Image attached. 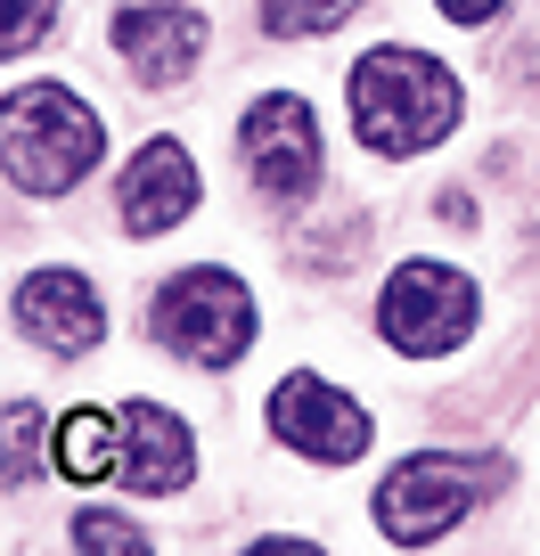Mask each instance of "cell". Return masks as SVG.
<instances>
[{"mask_svg": "<svg viewBox=\"0 0 540 556\" xmlns=\"http://www.w3.org/2000/svg\"><path fill=\"white\" fill-rule=\"evenodd\" d=\"M0 139H9V180L25 197L83 189V173H99V156H106L99 106H83L66 83H17L9 115H0Z\"/></svg>", "mask_w": 540, "mask_h": 556, "instance_id": "2", "label": "cell"}, {"mask_svg": "<svg viewBox=\"0 0 540 556\" xmlns=\"http://www.w3.org/2000/svg\"><path fill=\"white\" fill-rule=\"evenodd\" d=\"M238 156L271 205H303L319 189V123L296 90H262L238 115Z\"/></svg>", "mask_w": 540, "mask_h": 556, "instance_id": "6", "label": "cell"}, {"mask_svg": "<svg viewBox=\"0 0 540 556\" xmlns=\"http://www.w3.org/2000/svg\"><path fill=\"white\" fill-rule=\"evenodd\" d=\"M344 83H352V131H361V148L385 156V164L418 156V148H435V139L459 131L451 66H435V58L410 50V41H377Z\"/></svg>", "mask_w": 540, "mask_h": 556, "instance_id": "1", "label": "cell"}, {"mask_svg": "<svg viewBox=\"0 0 540 556\" xmlns=\"http://www.w3.org/2000/svg\"><path fill=\"white\" fill-rule=\"evenodd\" d=\"M156 344L189 368H238L246 344H254V295H246L229 270H180L156 287Z\"/></svg>", "mask_w": 540, "mask_h": 556, "instance_id": "4", "label": "cell"}, {"mask_svg": "<svg viewBox=\"0 0 540 556\" xmlns=\"http://www.w3.org/2000/svg\"><path fill=\"white\" fill-rule=\"evenodd\" d=\"M17 328L58 361H83V352L106 344V303L83 270H34L17 278Z\"/></svg>", "mask_w": 540, "mask_h": 556, "instance_id": "8", "label": "cell"}, {"mask_svg": "<svg viewBox=\"0 0 540 556\" xmlns=\"http://www.w3.org/2000/svg\"><path fill=\"white\" fill-rule=\"evenodd\" d=\"M507 491V458L500 451H418L401 458L377 483V532L401 548H426V540L459 532L484 500Z\"/></svg>", "mask_w": 540, "mask_h": 556, "instance_id": "3", "label": "cell"}, {"mask_svg": "<svg viewBox=\"0 0 540 556\" xmlns=\"http://www.w3.org/2000/svg\"><path fill=\"white\" fill-rule=\"evenodd\" d=\"M115 58L131 66V83L173 90V83H189L197 58H205V17H197V9H173V0H140V9L115 17Z\"/></svg>", "mask_w": 540, "mask_h": 556, "instance_id": "10", "label": "cell"}, {"mask_svg": "<svg viewBox=\"0 0 540 556\" xmlns=\"http://www.w3.org/2000/svg\"><path fill=\"white\" fill-rule=\"evenodd\" d=\"M197 213V164L180 139H148L140 156L123 164L115 180V222L123 238H164L173 222H189Z\"/></svg>", "mask_w": 540, "mask_h": 556, "instance_id": "9", "label": "cell"}, {"mask_svg": "<svg viewBox=\"0 0 540 556\" xmlns=\"http://www.w3.org/2000/svg\"><path fill=\"white\" fill-rule=\"evenodd\" d=\"M271 434H279L287 451L319 458V467H344V458H361L368 442H377V426H368V409L352 393H336L328 377L296 368V377H279V393H271Z\"/></svg>", "mask_w": 540, "mask_h": 556, "instance_id": "7", "label": "cell"}, {"mask_svg": "<svg viewBox=\"0 0 540 556\" xmlns=\"http://www.w3.org/2000/svg\"><path fill=\"white\" fill-rule=\"evenodd\" d=\"M475 278L451 270V262H401L393 278H385L377 295V328L393 352H410V361H442V352H459L475 336Z\"/></svg>", "mask_w": 540, "mask_h": 556, "instance_id": "5", "label": "cell"}, {"mask_svg": "<svg viewBox=\"0 0 540 556\" xmlns=\"http://www.w3.org/2000/svg\"><path fill=\"white\" fill-rule=\"evenodd\" d=\"M123 467V409H66V426H58V475L66 483H115Z\"/></svg>", "mask_w": 540, "mask_h": 556, "instance_id": "12", "label": "cell"}, {"mask_svg": "<svg viewBox=\"0 0 540 556\" xmlns=\"http://www.w3.org/2000/svg\"><path fill=\"white\" fill-rule=\"evenodd\" d=\"M435 9H442L451 25H491V17L507 9V0H435Z\"/></svg>", "mask_w": 540, "mask_h": 556, "instance_id": "17", "label": "cell"}, {"mask_svg": "<svg viewBox=\"0 0 540 556\" xmlns=\"http://www.w3.org/2000/svg\"><path fill=\"white\" fill-rule=\"evenodd\" d=\"M361 0H262V34L279 41H312V34H336Z\"/></svg>", "mask_w": 540, "mask_h": 556, "instance_id": "13", "label": "cell"}, {"mask_svg": "<svg viewBox=\"0 0 540 556\" xmlns=\"http://www.w3.org/2000/svg\"><path fill=\"white\" fill-rule=\"evenodd\" d=\"M74 548H123V556H140V548H156V540L140 532V523H123V516H74Z\"/></svg>", "mask_w": 540, "mask_h": 556, "instance_id": "15", "label": "cell"}, {"mask_svg": "<svg viewBox=\"0 0 540 556\" xmlns=\"http://www.w3.org/2000/svg\"><path fill=\"white\" fill-rule=\"evenodd\" d=\"M50 25H58V0H9V34H0V50H9V58L41 50Z\"/></svg>", "mask_w": 540, "mask_h": 556, "instance_id": "16", "label": "cell"}, {"mask_svg": "<svg viewBox=\"0 0 540 556\" xmlns=\"http://www.w3.org/2000/svg\"><path fill=\"white\" fill-rule=\"evenodd\" d=\"M34 458H41V409L9 401V491H34Z\"/></svg>", "mask_w": 540, "mask_h": 556, "instance_id": "14", "label": "cell"}, {"mask_svg": "<svg viewBox=\"0 0 540 556\" xmlns=\"http://www.w3.org/2000/svg\"><path fill=\"white\" fill-rule=\"evenodd\" d=\"M197 475V442L164 401H123V467H115V491L131 500H164Z\"/></svg>", "mask_w": 540, "mask_h": 556, "instance_id": "11", "label": "cell"}]
</instances>
